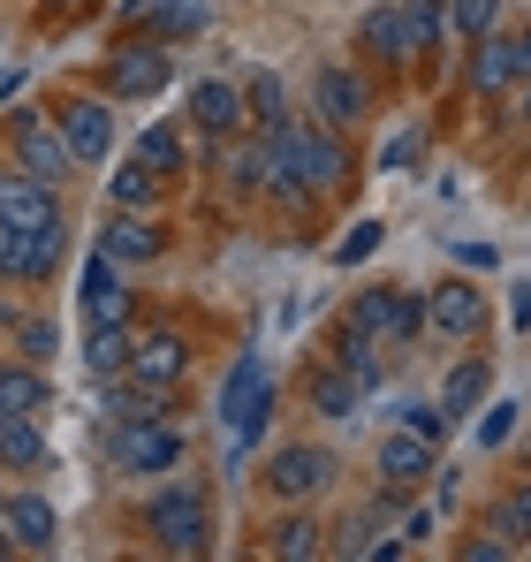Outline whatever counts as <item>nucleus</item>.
<instances>
[{"mask_svg":"<svg viewBox=\"0 0 531 562\" xmlns=\"http://www.w3.org/2000/svg\"><path fill=\"white\" fill-rule=\"evenodd\" d=\"M99 457L122 471V479H160V471H182L190 441H182L176 418H106Z\"/></svg>","mask_w":531,"mask_h":562,"instance_id":"obj_1","label":"nucleus"},{"mask_svg":"<svg viewBox=\"0 0 531 562\" xmlns=\"http://www.w3.org/2000/svg\"><path fill=\"white\" fill-rule=\"evenodd\" d=\"M145 532L160 555H205L213 548V502L197 479H160V494L145 502Z\"/></svg>","mask_w":531,"mask_h":562,"instance_id":"obj_2","label":"nucleus"},{"mask_svg":"<svg viewBox=\"0 0 531 562\" xmlns=\"http://www.w3.org/2000/svg\"><path fill=\"white\" fill-rule=\"evenodd\" d=\"M0 137H8V160H15L23 176H38V183H54V190L77 176V160H69V145H61L54 114H38V106H15Z\"/></svg>","mask_w":531,"mask_h":562,"instance_id":"obj_3","label":"nucleus"},{"mask_svg":"<svg viewBox=\"0 0 531 562\" xmlns=\"http://www.w3.org/2000/svg\"><path fill=\"white\" fill-rule=\"evenodd\" d=\"M168 85H176V54L160 38H122L106 54V69H99V92L106 99H160Z\"/></svg>","mask_w":531,"mask_h":562,"instance_id":"obj_4","label":"nucleus"},{"mask_svg":"<svg viewBox=\"0 0 531 562\" xmlns=\"http://www.w3.org/2000/svg\"><path fill=\"white\" fill-rule=\"evenodd\" d=\"M342 479V457L327 449V441H281L273 457H266V494L273 502H312V494H327Z\"/></svg>","mask_w":531,"mask_h":562,"instance_id":"obj_5","label":"nucleus"},{"mask_svg":"<svg viewBox=\"0 0 531 562\" xmlns=\"http://www.w3.org/2000/svg\"><path fill=\"white\" fill-rule=\"evenodd\" d=\"M350 327H364V335L387 342V350H410V335L426 327V296H418V289H395V281L357 289L350 296Z\"/></svg>","mask_w":531,"mask_h":562,"instance_id":"obj_6","label":"nucleus"},{"mask_svg":"<svg viewBox=\"0 0 531 562\" xmlns=\"http://www.w3.org/2000/svg\"><path fill=\"white\" fill-rule=\"evenodd\" d=\"M289 145H296V176H304L312 198H335V190L350 183V145H342V130L296 114V122H289Z\"/></svg>","mask_w":531,"mask_h":562,"instance_id":"obj_7","label":"nucleus"},{"mask_svg":"<svg viewBox=\"0 0 531 562\" xmlns=\"http://www.w3.org/2000/svg\"><path fill=\"white\" fill-rule=\"evenodd\" d=\"M372 471H380V502H403L410 486H426V479L441 471V441H426V434L395 426V434L380 441V457H372Z\"/></svg>","mask_w":531,"mask_h":562,"instance_id":"obj_8","label":"nucleus"},{"mask_svg":"<svg viewBox=\"0 0 531 562\" xmlns=\"http://www.w3.org/2000/svg\"><path fill=\"white\" fill-rule=\"evenodd\" d=\"M54 130H61V145H69L77 168H99V160L114 153V106H99L91 92L61 99V106H54Z\"/></svg>","mask_w":531,"mask_h":562,"instance_id":"obj_9","label":"nucleus"},{"mask_svg":"<svg viewBox=\"0 0 531 562\" xmlns=\"http://www.w3.org/2000/svg\"><path fill=\"white\" fill-rule=\"evenodd\" d=\"M364 114H372V85H364V69L319 61V69H312V122H327V130H357Z\"/></svg>","mask_w":531,"mask_h":562,"instance_id":"obj_10","label":"nucleus"},{"mask_svg":"<svg viewBox=\"0 0 531 562\" xmlns=\"http://www.w3.org/2000/svg\"><path fill=\"white\" fill-rule=\"evenodd\" d=\"M463 92L486 99V106H501V99L517 92V31H486V38H471V69H463Z\"/></svg>","mask_w":531,"mask_h":562,"instance_id":"obj_11","label":"nucleus"},{"mask_svg":"<svg viewBox=\"0 0 531 562\" xmlns=\"http://www.w3.org/2000/svg\"><path fill=\"white\" fill-rule=\"evenodd\" d=\"M426 327H433L441 342H478V335H486V289H471V281L426 289Z\"/></svg>","mask_w":531,"mask_h":562,"instance_id":"obj_12","label":"nucleus"},{"mask_svg":"<svg viewBox=\"0 0 531 562\" xmlns=\"http://www.w3.org/2000/svg\"><path fill=\"white\" fill-rule=\"evenodd\" d=\"M273 411H281V387H273V373H259L244 395H236V403H228V418H221V426H228V464H244V457L266 441Z\"/></svg>","mask_w":531,"mask_h":562,"instance_id":"obj_13","label":"nucleus"},{"mask_svg":"<svg viewBox=\"0 0 531 562\" xmlns=\"http://www.w3.org/2000/svg\"><path fill=\"white\" fill-rule=\"evenodd\" d=\"M190 122H197L205 137H244V130H251L244 85H236V77H197V85H190Z\"/></svg>","mask_w":531,"mask_h":562,"instance_id":"obj_14","label":"nucleus"},{"mask_svg":"<svg viewBox=\"0 0 531 562\" xmlns=\"http://www.w3.org/2000/svg\"><path fill=\"white\" fill-rule=\"evenodd\" d=\"M0 221H8V228H46V221H61V190L23 176V168L8 160V168H0Z\"/></svg>","mask_w":531,"mask_h":562,"instance_id":"obj_15","label":"nucleus"},{"mask_svg":"<svg viewBox=\"0 0 531 562\" xmlns=\"http://www.w3.org/2000/svg\"><path fill=\"white\" fill-rule=\"evenodd\" d=\"M61 244H69V221L15 228V236H8V267H0V281H46L54 267H61Z\"/></svg>","mask_w":531,"mask_h":562,"instance_id":"obj_16","label":"nucleus"},{"mask_svg":"<svg viewBox=\"0 0 531 562\" xmlns=\"http://www.w3.org/2000/svg\"><path fill=\"white\" fill-rule=\"evenodd\" d=\"M357 46H364V61H372V69H410V61H418L395 0H380V8H364V15H357Z\"/></svg>","mask_w":531,"mask_h":562,"instance_id":"obj_17","label":"nucleus"},{"mask_svg":"<svg viewBox=\"0 0 531 562\" xmlns=\"http://www.w3.org/2000/svg\"><path fill=\"white\" fill-rule=\"evenodd\" d=\"M357 403H364V387H357V380L342 373L335 358H319V366L304 373V411H312V418H327V426H350Z\"/></svg>","mask_w":531,"mask_h":562,"instance_id":"obj_18","label":"nucleus"},{"mask_svg":"<svg viewBox=\"0 0 531 562\" xmlns=\"http://www.w3.org/2000/svg\"><path fill=\"white\" fill-rule=\"evenodd\" d=\"M77 304H84V327H114V319H129V289H122V267H114L106 251H91V259H84V289H77Z\"/></svg>","mask_w":531,"mask_h":562,"instance_id":"obj_19","label":"nucleus"},{"mask_svg":"<svg viewBox=\"0 0 531 562\" xmlns=\"http://www.w3.org/2000/svg\"><path fill=\"white\" fill-rule=\"evenodd\" d=\"M99 251H106L114 267H152V259L168 251V236H160V221H145V213H114V221L99 228Z\"/></svg>","mask_w":531,"mask_h":562,"instance_id":"obj_20","label":"nucleus"},{"mask_svg":"<svg viewBox=\"0 0 531 562\" xmlns=\"http://www.w3.org/2000/svg\"><path fill=\"white\" fill-rule=\"evenodd\" d=\"M190 373V342L182 335H137V350H129V380L137 387H176Z\"/></svg>","mask_w":531,"mask_h":562,"instance_id":"obj_21","label":"nucleus"},{"mask_svg":"<svg viewBox=\"0 0 531 562\" xmlns=\"http://www.w3.org/2000/svg\"><path fill=\"white\" fill-rule=\"evenodd\" d=\"M0 525H8V548L15 555H46L54 548V502L46 494H8Z\"/></svg>","mask_w":531,"mask_h":562,"instance_id":"obj_22","label":"nucleus"},{"mask_svg":"<svg viewBox=\"0 0 531 562\" xmlns=\"http://www.w3.org/2000/svg\"><path fill=\"white\" fill-rule=\"evenodd\" d=\"M327 358H335V366H342V373H350L357 387H364V395H380V387H387V366H380V342H372L364 327H350V319H342V327L327 335Z\"/></svg>","mask_w":531,"mask_h":562,"instance_id":"obj_23","label":"nucleus"},{"mask_svg":"<svg viewBox=\"0 0 531 562\" xmlns=\"http://www.w3.org/2000/svg\"><path fill=\"white\" fill-rule=\"evenodd\" d=\"M46 403H54V380H46V366H31V358L0 366V411H15V418H46Z\"/></svg>","mask_w":531,"mask_h":562,"instance_id":"obj_24","label":"nucleus"},{"mask_svg":"<svg viewBox=\"0 0 531 562\" xmlns=\"http://www.w3.org/2000/svg\"><path fill=\"white\" fill-rule=\"evenodd\" d=\"M266 555H273V562H312V555H327V525H319V517H304V509L289 502V517L266 532Z\"/></svg>","mask_w":531,"mask_h":562,"instance_id":"obj_25","label":"nucleus"},{"mask_svg":"<svg viewBox=\"0 0 531 562\" xmlns=\"http://www.w3.org/2000/svg\"><path fill=\"white\" fill-rule=\"evenodd\" d=\"M129 350H137V327H129V319H114V327H91V335H84V366H91V380L129 373Z\"/></svg>","mask_w":531,"mask_h":562,"instance_id":"obj_26","label":"nucleus"},{"mask_svg":"<svg viewBox=\"0 0 531 562\" xmlns=\"http://www.w3.org/2000/svg\"><path fill=\"white\" fill-rule=\"evenodd\" d=\"M486 387H494V366H486V358H463V366L441 380V411L455 418V426H463V418L486 403Z\"/></svg>","mask_w":531,"mask_h":562,"instance_id":"obj_27","label":"nucleus"},{"mask_svg":"<svg viewBox=\"0 0 531 562\" xmlns=\"http://www.w3.org/2000/svg\"><path fill=\"white\" fill-rule=\"evenodd\" d=\"M244 106H251V130H281V122H296V99H289V85H281L273 69L244 77Z\"/></svg>","mask_w":531,"mask_h":562,"instance_id":"obj_28","label":"nucleus"},{"mask_svg":"<svg viewBox=\"0 0 531 562\" xmlns=\"http://www.w3.org/2000/svg\"><path fill=\"white\" fill-rule=\"evenodd\" d=\"M106 198H114V213H152L160 205V168H145V160L114 168L106 176Z\"/></svg>","mask_w":531,"mask_h":562,"instance_id":"obj_29","label":"nucleus"},{"mask_svg":"<svg viewBox=\"0 0 531 562\" xmlns=\"http://www.w3.org/2000/svg\"><path fill=\"white\" fill-rule=\"evenodd\" d=\"M0 464L8 471H46V434H38V418H15V411H8V426H0Z\"/></svg>","mask_w":531,"mask_h":562,"instance_id":"obj_30","label":"nucleus"},{"mask_svg":"<svg viewBox=\"0 0 531 562\" xmlns=\"http://www.w3.org/2000/svg\"><path fill=\"white\" fill-rule=\"evenodd\" d=\"M395 8H403V31H410V54L448 46V0H395Z\"/></svg>","mask_w":531,"mask_h":562,"instance_id":"obj_31","label":"nucleus"},{"mask_svg":"<svg viewBox=\"0 0 531 562\" xmlns=\"http://www.w3.org/2000/svg\"><path fill=\"white\" fill-rule=\"evenodd\" d=\"M221 176H228V190L236 198H251L266 176V153H259V137H228V153H221Z\"/></svg>","mask_w":531,"mask_h":562,"instance_id":"obj_32","label":"nucleus"},{"mask_svg":"<svg viewBox=\"0 0 531 562\" xmlns=\"http://www.w3.org/2000/svg\"><path fill=\"white\" fill-rule=\"evenodd\" d=\"M501 8H509V0H448V38H455V46L486 38V31L501 23Z\"/></svg>","mask_w":531,"mask_h":562,"instance_id":"obj_33","label":"nucleus"},{"mask_svg":"<svg viewBox=\"0 0 531 562\" xmlns=\"http://www.w3.org/2000/svg\"><path fill=\"white\" fill-rule=\"evenodd\" d=\"M137 160H145V168H160V176H176V168H190V153H182V137L168 130V122H152V130L137 137Z\"/></svg>","mask_w":531,"mask_h":562,"instance_id":"obj_34","label":"nucleus"},{"mask_svg":"<svg viewBox=\"0 0 531 562\" xmlns=\"http://www.w3.org/2000/svg\"><path fill=\"white\" fill-rule=\"evenodd\" d=\"M380 236H387V221H357L350 236L335 244V267H364V259L380 251Z\"/></svg>","mask_w":531,"mask_h":562,"instance_id":"obj_35","label":"nucleus"},{"mask_svg":"<svg viewBox=\"0 0 531 562\" xmlns=\"http://www.w3.org/2000/svg\"><path fill=\"white\" fill-rule=\"evenodd\" d=\"M517 411H524V403H509V395H501V403H478V441L501 449V441L517 434Z\"/></svg>","mask_w":531,"mask_h":562,"instance_id":"obj_36","label":"nucleus"},{"mask_svg":"<svg viewBox=\"0 0 531 562\" xmlns=\"http://www.w3.org/2000/svg\"><path fill=\"white\" fill-rule=\"evenodd\" d=\"M486 532H494V540H509V548H517V555H524V517H517V502H509V494H501V502H486Z\"/></svg>","mask_w":531,"mask_h":562,"instance_id":"obj_37","label":"nucleus"},{"mask_svg":"<svg viewBox=\"0 0 531 562\" xmlns=\"http://www.w3.org/2000/svg\"><path fill=\"white\" fill-rule=\"evenodd\" d=\"M395 426H410V434L441 441V434H448V411H441V403H403V411H395Z\"/></svg>","mask_w":531,"mask_h":562,"instance_id":"obj_38","label":"nucleus"},{"mask_svg":"<svg viewBox=\"0 0 531 562\" xmlns=\"http://www.w3.org/2000/svg\"><path fill=\"white\" fill-rule=\"evenodd\" d=\"M259 373H266V366H259V350H244V358L228 366V380H221V411H213V418H228V403H236V395H244V387H251Z\"/></svg>","mask_w":531,"mask_h":562,"instance_id":"obj_39","label":"nucleus"},{"mask_svg":"<svg viewBox=\"0 0 531 562\" xmlns=\"http://www.w3.org/2000/svg\"><path fill=\"white\" fill-rule=\"evenodd\" d=\"M15 350H23L31 366H46V358H54V319H23V327H15Z\"/></svg>","mask_w":531,"mask_h":562,"instance_id":"obj_40","label":"nucleus"},{"mask_svg":"<svg viewBox=\"0 0 531 562\" xmlns=\"http://www.w3.org/2000/svg\"><path fill=\"white\" fill-rule=\"evenodd\" d=\"M418 145H426L418 130H403V137H387V145H380V168H410V160H418Z\"/></svg>","mask_w":531,"mask_h":562,"instance_id":"obj_41","label":"nucleus"},{"mask_svg":"<svg viewBox=\"0 0 531 562\" xmlns=\"http://www.w3.org/2000/svg\"><path fill=\"white\" fill-rule=\"evenodd\" d=\"M517 548L509 540H494V532H478V540H463V562H509Z\"/></svg>","mask_w":531,"mask_h":562,"instance_id":"obj_42","label":"nucleus"},{"mask_svg":"<svg viewBox=\"0 0 531 562\" xmlns=\"http://www.w3.org/2000/svg\"><path fill=\"white\" fill-rule=\"evenodd\" d=\"M455 259H463L471 274H486V267H494V244H455Z\"/></svg>","mask_w":531,"mask_h":562,"instance_id":"obj_43","label":"nucleus"},{"mask_svg":"<svg viewBox=\"0 0 531 562\" xmlns=\"http://www.w3.org/2000/svg\"><path fill=\"white\" fill-rule=\"evenodd\" d=\"M403 540H410V548L433 540V509H410V517H403Z\"/></svg>","mask_w":531,"mask_h":562,"instance_id":"obj_44","label":"nucleus"},{"mask_svg":"<svg viewBox=\"0 0 531 562\" xmlns=\"http://www.w3.org/2000/svg\"><path fill=\"white\" fill-rule=\"evenodd\" d=\"M160 8H168V0H122V23H152Z\"/></svg>","mask_w":531,"mask_h":562,"instance_id":"obj_45","label":"nucleus"},{"mask_svg":"<svg viewBox=\"0 0 531 562\" xmlns=\"http://www.w3.org/2000/svg\"><path fill=\"white\" fill-rule=\"evenodd\" d=\"M509 319H517V327H531V289H517V296H509Z\"/></svg>","mask_w":531,"mask_h":562,"instance_id":"obj_46","label":"nucleus"},{"mask_svg":"<svg viewBox=\"0 0 531 562\" xmlns=\"http://www.w3.org/2000/svg\"><path fill=\"white\" fill-rule=\"evenodd\" d=\"M517 77H531V23L517 31Z\"/></svg>","mask_w":531,"mask_h":562,"instance_id":"obj_47","label":"nucleus"},{"mask_svg":"<svg viewBox=\"0 0 531 562\" xmlns=\"http://www.w3.org/2000/svg\"><path fill=\"white\" fill-rule=\"evenodd\" d=\"M509 502H517V517H524V532H531V479H524V486H509Z\"/></svg>","mask_w":531,"mask_h":562,"instance_id":"obj_48","label":"nucleus"},{"mask_svg":"<svg viewBox=\"0 0 531 562\" xmlns=\"http://www.w3.org/2000/svg\"><path fill=\"white\" fill-rule=\"evenodd\" d=\"M509 99H517V114H524V130H531V77H517V92H509Z\"/></svg>","mask_w":531,"mask_h":562,"instance_id":"obj_49","label":"nucleus"},{"mask_svg":"<svg viewBox=\"0 0 531 562\" xmlns=\"http://www.w3.org/2000/svg\"><path fill=\"white\" fill-rule=\"evenodd\" d=\"M8 236H15V228H8V221H0V267H8Z\"/></svg>","mask_w":531,"mask_h":562,"instance_id":"obj_50","label":"nucleus"},{"mask_svg":"<svg viewBox=\"0 0 531 562\" xmlns=\"http://www.w3.org/2000/svg\"><path fill=\"white\" fill-rule=\"evenodd\" d=\"M0 509H8V494H0ZM0 555H15V548H8V525H0Z\"/></svg>","mask_w":531,"mask_h":562,"instance_id":"obj_51","label":"nucleus"},{"mask_svg":"<svg viewBox=\"0 0 531 562\" xmlns=\"http://www.w3.org/2000/svg\"><path fill=\"white\" fill-rule=\"evenodd\" d=\"M46 8H77V0H46Z\"/></svg>","mask_w":531,"mask_h":562,"instance_id":"obj_52","label":"nucleus"},{"mask_svg":"<svg viewBox=\"0 0 531 562\" xmlns=\"http://www.w3.org/2000/svg\"><path fill=\"white\" fill-rule=\"evenodd\" d=\"M0 426H8V411H0Z\"/></svg>","mask_w":531,"mask_h":562,"instance_id":"obj_53","label":"nucleus"},{"mask_svg":"<svg viewBox=\"0 0 531 562\" xmlns=\"http://www.w3.org/2000/svg\"><path fill=\"white\" fill-rule=\"evenodd\" d=\"M524 548H531V540H524Z\"/></svg>","mask_w":531,"mask_h":562,"instance_id":"obj_54","label":"nucleus"}]
</instances>
